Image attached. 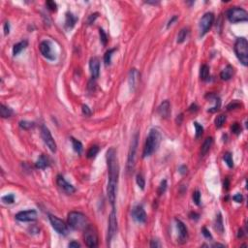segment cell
<instances>
[{"label": "cell", "instance_id": "23", "mask_svg": "<svg viewBox=\"0 0 248 248\" xmlns=\"http://www.w3.org/2000/svg\"><path fill=\"white\" fill-rule=\"evenodd\" d=\"M212 143H213L212 138H207L206 140H204V143L202 145V147H201V154H202V156L206 155L207 153L208 152V150L210 149Z\"/></svg>", "mask_w": 248, "mask_h": 248}, {"label": "cell", "instance_id": "21", "mask_svg": "<svg viewBox=\"0 0 248 248\" xmlns=\"http://www.w3.org/2000/svg\"><path fill=\"white\" fill-rule=\"evenodd\" d=\"M234 75V68L232 65H227L220 73V78L223 81H229Z\"/></svg>", "mask_w": 248, "mask_h": 248}, {"label": "cell", "instance_id": "14", "mask_svg": "<svg viewBox=\"0 0 248 248\" xmlns=\"http://www.w3.org/2000/svg\"><path fill=\"white\" fill-rule=\"evenodd\" d=\"M15 217H16V220L21 221V222H30V221L36 220L37 212L35 210H33V209L24 210V211H21L19 213H16Z\"/></svg>", "mask_w": 248, "mask_h": 248}, {"label": "cell", "instance_id": "31", "mask_svg": "<svg viewBox=\"0 0 248 248\" xmlns=\"http://www.w3.org/2000/svg\"><path fill=\"white\" fill-rule=\"evenodd\" d=\"M72 145H73V148L76 152H78L79 154H81L82 151V143L78 141V140H76L74 138H72Z\"/></svg>", "mask_w": 248, "mask_h": 248}, {"label": "cell", "instance_id": "56", "mask_svg": "<svg viewBox=\"0 0 248 248\" xmlns=\"http://www.w3.org/2000/svg\"><path fill=\"white\" fill-rule=\"evenodd\" d=\"M30 230L32 231V232H34V234H37V233H39V229H38L36 226H32V227L30 228Z\"/></svg>", "mask_w": 248, "mask_h": 248}, {"label": "cell", "instance_id": "32", "mask_svg": "<svg viewBox=\"0 0 248 248\" xmlns=\"http://www.w3.org/2000/svg\"><path fill=\"white\" fill-rule=\"evenodd\" d=\"M115 52V49H109L108 52L105 54V56H104V61H105V64L108 66L112 62V56H113V54Z\"/></svg>", "mask_w": 248, "mask_h": 248}, {"label": "cell", "instance_id": "36", "mask_svg": "<svg viewBox=\"0 0 248 248\" xmlns=\"http://www.w3.org/2000/svg\"><path fill=\"white\" fill-rule=\"evenodd\" d=\"M1 200L4 204H11L15 202V196H14V194H8V195L3 196Z\"/></svg>", "mask_w": 248, "mask_h": 248}, {"label": "cell", "instance_id": "50", "mask_svg": "<svg viewBox=\"0 0 248 248\" xmlns=\"http://www.w3.org/2000/svg\"><path fill=\"white\" fill-rule=\"evenodd\" d=\"M178 172L180 173L181 175H185V174H187V167L184 166V165L180 166V167H179V169H178Z\"/></svg>", "mask_w": 248, "mask_h": 248}, {"label": "cell", "instance_id": "49", "mask_svg": "<svg viewBox=\"0 0 248 248\" xmlns=\"http://www.w3.org/2000/svg\"><path fill=\"white\" fill-rule=\"evenodd\" d=\"M98 16V14L97 13H95V14H93V15H90V16L88 18V23L89 24H91L94 21L96 20V18Z\"/></svg>", "mask_w": 248, "mask_h": 248}, {"label": "cell", "instance_id": "39", "mask_svg": "<svg viewBox=\"0 0 248 248\" xmlns=\"http://www.w3.org/2000/svg\"><path fill=\"white\" fill-rule=\"evenodd\" d=\"M99 35H100V41H101V43L104 46H106L107 45V42H108V37H107V34L105 33V31L102 29V28L99 29Z\"/></svg>", "mask_w": 248, "mask_h": 248}, {"label": "cell", "instance_id": "58", "mask_svg": "<svg viewBox=\"0 0 248 248\" xmlns=\"http://www.w3.org/2000/svg\"><path fill=\"white\" fill-rule=\"evenodd\" d=\"M224 188H226V189H228V188H229V179L228 178L224 181Z\"/></svg>", "mask_w": 248, "mask_h": 248}, {"label": "cell", "instance_id": "3", "mask_svg": "<svg viewBox=\"0 0 248 248\" xmlns=\"http://www.w3.org/2000/svg\"><path fill=\"white\" fill-rule=\"evenodd\" d=\"M68 225L73 230L82 231L87 228L88 219L83 213L79 211H72L68 214Z\"/></svg>", "mask_w": 248, "mask_h": 248}, {"label": "cell", "instance_id": "9", "mask_svg": "<svg viewBox=\"0 0 248 248\" xmlns=\"http://www.w3.org/2000/svg\"><path fill=\"white\" fill-rule=\"evenodd\" d=\"M41 136H42V139H43V141H44L45 144L49 147V149L52 152H55L56 151V143L53 138L52 134H50L49 128H47L46 126H42Z\"/></svg>", "mask_w": 248, "mask_h": 248}, {"label": "cell", "instance_id": "43", "mask_svg": "<svg viewBox=\"0 0 248 248\" xmlns=\"http://www.w3.org/2000/svg\"><path fill=\"white\" fill-rule=\"evenodd\" d=\"M167 180H163L161 183H160V186H159V189H158V193L159 195H162L164 194L166 189H167Z\"/></svg>", "mask_w": 248, "mask_h": 248}, {"label": "cell", "instance_id": "30", "mask_svg": "<svg viewBox=\"0 0 248 248\" xmlns=\"http://www.w3.org/2000/svg\"><path fill=\"white\" fill-rule=\"evenodd\" d=\"M226 120H227V116H226V115L222 114V115H218V116L215 118V121H214L216 128H221L222 126H223V124L225 123Z\"/></svg>", "mask_w": 248, "mask_h": 248}, {"label": "cell", "instance_id": "41", "mask_svg": "<svg viewBox=\"0 0 248 248\" xmlns=\"http://www.w3.org/2000/svg\"><path fill=\"white\" fill-rule=\"evenodd\" d=\"M231 130H232V132L236 135H238L239 133L241 132V125H239L238 123H234L232 126H231Z\"/></svg>", "mask_w": 248, "mask_h": 248}, {"label": "cell", "instance_id": "60", "mask_svg": "<svg viewBox=\"0 0 248 248\" xmlns=\"http://www.w3.org/2000/svg\"><path fill=\"white\" fill-rule=\"evenodd\" d=\"M147 4H153V5H156V4H159V2H147Z\"/></svg>", "mask_w": 248, "mask_h": 248}, {"label": "cell", "instance_id": "33", "mask_svg": "<svg viewBox=\"0 0 248 248\" xmlns=\"http://www.w3.org/2000/svg\"><path fill=\"white\" fill-rule=\"evenodd\" d=\"M194 126H195V129H196L195 137H196V139H199V138H201L203 133H204V127L202 125H200L198 122H194Z\"/></svg>", "mask_w": 248, "mask_h": 248}, {"label": "cell", "instance_id": "17", "mask_svg": "<svg viewBox=\"0 0 248 248\" xmlns=\"http://www.w3.org/2000/svg\"><path fill=\"white\" fill-rule=\"evenodd\" d=\"M175 222H176V228H177V231L179 233V239H180V242H185L187 241V238H188V232H187V229L184 225V223L182 221H180L179 219H175Z\"/></svg>", "mask_w": 248, "mask_h": 248}, {"label": "cell", "instance_id": "8", "mask_svg": "<svg viewBox=\"0 0 248 248\" xmlns=\"http://www.w3.org/2000/svg\"><path fill=\"white\" fill-rule=\"evenodd\" d=\"M213 21H214V15L212 13H207L203 16V18L201 19L199 23L200 36H204L211 28Z\"/></svg>", "mask_w": 248, "mask_h": 248}, {"label": "cell", "instance_id": "13", "mask_svg": "<svg viewBox=\"0 0 248 248\" xmlns=\"http://www.w3.org/2000/svg\"><path fill=\"white\" fill-rule=\"evenodd\" d=\"M56 183L59 186V188H60V189L64 193H66L68 195H71V194H73L76 191L75 187L72 184H70L69 182H68L61 175H58L56 176Z\"/></svg>", "mask_w": 248, "mask_h": 248}, {"label": "cell", "instance_id": "6", "mask_svg": "<svg viewBox=\"0 0 248 248\" xmlns=\"http://www.w3.org/2000/svg\"><path fill=\"white\" fill-rule=\"evenodd\" d=\"M138 141H139V134L137 133L133 137L129 153H128V159H127V171L129 173L133 172L135 168V162H136V154H137V149H138Z\"/></svg>", "mask_w": 248, "mask_h": 248}, {"label": "cell", "instance_id": "45", "mask_svg": "<svg viewBox=\"0 0 248 248\" xmlns=\"http://www.w3.org/2000/svg\"><path fill=\"white\" fill-rule=\"evenodd\" d=\"M82 114L85 115V116H89L91 115V110L90 109L88 108V106L87 105H83L82 106Z\"/></svg>", "mask_w": 248, "mask_h": 248}, {"label": "cell", "instance_id": "4", "mask_svg": "<svg viewBox=\"0 0 248 248\" xmlns=\"http://www.w3.org/2000/svg\"><path fill=\"white\" fill-rule=\"evenodd\" d=\"M235 53L236 57L244 66L248 64V43L243 37L237 38L235 44Z\"/></svg>", "mask_w": 248, "mask_h": 248}, {"label": "cell", "instance_id": "51", "mask_svg": "<svg viewBox=\"0 0 248 248\" xmlns=\"http://www.w3.org/2000/svg\"><path fill=\"white\" fill-rule=\"evenodd\" d=\"M150 247H161V244L158 242V241H155V239H152L150 242Z\"/></svg>", "mask_w": 248, "mask_h": 248}, {"label": "cell", "instance_id": "40", "mask_svg": "<svg viewBox=\"0 0 248 248\" xmlns=\"http://www.w3.org/2000/svg\"><path fill=\"white\" fill-rule=\"evenodd\" d=\"M201 192L199 190H196L194 193H193V200H194V203L197 204V206H200L201 204Z\"/></svg>", "mask_w": 248, "mask_h": 248}, {"label": "cell", "instance_id": "19", "mask_svg": "<svg viewBox=\"0 0 248 248\" xmlns=\"http://www.w3.org/2000/svg\"><path fill=\"white\" fill-rule=\"evenodd\" d=\"M206 97L208 99L212 100L213 102H214V106L211 107L210 109H208V113H215V112H217V110L220 109V106H221V100H220V98L217 95H215V94H213V93H208Z\"/></svg>", "mask_w": 248, "mask_h": 248}, {"label": "cell", "instance_id": "37", "mask_svg": "<svg viewBox=\"0 0 248 248\" xmlns=\"http://www.w3.org/2000/svg\"><path fill=\"white\" fill-rule=\"evenodd\" d=\"M20 127L23 130H29V129H31V128L34 127V123L30 122V121H27V120H23V121L20 122Z\"/></svg>", "mask_w": 248, "mask_h": 248}, {"label": "cell", "instance_id": "7", "mask_svg": "<svg viewBox=\"0 0 248 248\" xmlns=\"http://www.w3.org/2000/svg\"><path fill=\"white\" fill-rule=\"evenodd\" d=\"M84 242L87 247L94 248L98 245V235L95 227L88 225L84 230Z\"/></svg>", "mask_w": 248, "mask_h": 248}, {"label": "cell", "instance_id": "25", "mask_svg": "<svg viewBox=\"0 0 248 248\" xmlns=\"http://www.w3.org/2000/svg\"><path fill=\"white\" fill-rule=\"evenodd\" d=\"M78 21V18L72 14V13H67L66 14V20H65V25L67 28H72L74 27L75 23Z\"/></svg>", "mask_w": 248, "mask_h": 248}, {"label": "cell", "instance_id": "59", "mask_svg": "<svg viewBox=\"0 0 248 248\" xmlns=\"http://www.w3.org/2000/svg\"><path fill=\"white\" fill-rule=\"evenodd\" d=\"M213 246H214V247H224L225 245H223V244H219V243H215V244H213Z\"/></svg>", "mask_w": 248, "mask_h": 248}, {"label": "cell", "instance_id": "18", "mask_svg": "<svg viewBox=\"0 0 248 248\" xmlns=\"http://www.w3.org/2000/svg\"><path fill=\"white\" fill-rule=\"evenodd\" d=\"M157 112L162 117L168 118L171 115V104H170V102L168 100L162 102V103L160 104V106L158 107Z\"/></svg>", "mask_w": 248, "mask_h": 248}, {"label": "cell", "instance_id": "26", "mask_svg": "<svg viewBox=\"0 0 248 248\" xmlns=\"http://www.w3.org/2000/svg\"><path fill=\"white\" fill-rule=\"evenodd\" d=\"M209 77V67L204 64L200 69V78L202 81H208Z\"/></svg>", "mask_w": 248, "mask_h": 248}, {"label": "cell", "instance_id": "15", "mask_svg": "<svg viewBox=\"0 0 248 248\" xmlns=\"http://www.w3.org/2000/svg\"><path fill=\"white\" fill-rule=\"evenodd\" d=\"M89 69L92 79L96 80L100 74V61L98 57H92L89 62Z\"/></svg>", "mask_w": 248, "mask_h": 248}, {"label": "cell", "instance_id": "44", "mask_svg": "<svg viewBox=\"0 0 248 248\" xmlns=\"http://www.w3.org/2000/svg\"><path fill=\"white\" fill-rule=\"evenodd\" d=\"M239 103H237L236 101H233L232 103H230L229 105H228V107H227V109L229 110H235V109H237V108H239Z\"/></svg>", "mask_w": 248, "mask_h": 248}, {"label": "cell", "instance_id": "54", "mask_svg": "<svg viewBox=\"0 0 248 248\" xmlns=\"http://www.w3.org/2000/svg\"><path fill=\"white\" fill-rule=\"evenodd\" d=\"M197 110H198V106H197L196 104H192L189 108L190 112H197Z\"/></svg>", "mask_w": 248, "mask_h": 248}, {"label": "cell", "instance_id": "1", "mask_svg": "<svg viewBox=\"0 0 248 248\" xmlns=\"http://www.w3.org/2000/svg\"><path fill=\"white\" fill-rule=\"evenodd\" d=\"M107 164H108V173H109V181H108V198L110 204L115 208L117 184H118V175H119V166L116 157V151L115 148H110L107 152Z\"/></svg>", "mask_w": 248, "mask_h": 248}, {"label": "cell", "instance_id": "5", "mask_svg": "<svg viewBox=\"0 0 248 248\" xmlns=\"http://www.w3.org/2000/svg\"><path fill=\"white\" fill-rule=\"evenodd\" d=\"M227 18L233 23L242 22V21H248V14L244 9H242V8L234 7V8H231L230 10H228Z\"/></svg>", "mask_w": 248, "mask_h": 248}, {"label": "cell", "instance_id": "29", "mask_svg": "<svg viewBox=\"0 0 248 248\" xmlns=\"http://www.w3.org/2000/svg\"><path fill=\"white\" fill-rule=\"evenodd\" d=\"M215 230L219 233H223L224 232V226H223V220H222V216L219 213V214L216 216L215 219Z\"/></svg>", "mask_w": 248, "mask_h": 248}, {"label": "cell", "instance_id": "27", "mask_svg": "<svg viewBox=\"0 0 248 248\" xmlns=\"http://www.w3.org/2000/svg\"><path fill=\"white\" fill-rule=\"evenodd\" d=\"M12 115H13L12 109H10L9 107H6L4 105L0 106V115H1V117L7 118V117H10Z\"/></svg>", "mask_w": 248, "mask_h": 248}, {"label": "cell", "instance_id": "28", "mask_svg": "<svg viewBox=\"0 0 248 248\" xmlns=\"http://www.w3.org/2000/svg\"><path fill=\"white\" fill-rule=\"evenodd\" d=\"M188 34H189V29H188V28H182L178 33L176 42L178 43V44H181V43H183L186 40V38L188 37Z\"/></svg>", "mask_w": 248, "mask_h": 248}, {"label": "cell", "instance_id": "53", "mask_svg": "<svg viewBox=\"0 0 248 248\" xmlns=\"http://www.w3.org/2000/svg\"><path fill=\"white\" fill-rule=\"evenodd\" d=\"M68 246H69V247L78 248V247H81V244L79 242H77V241H72V242H70L69 244H68Z\"/></svg>", "mask_w": 248, "mask_h": 248}, {"label": "cell", "instance_id": "38", "mask_svg": "<svg viewBox=\"0 0 248 248\" xmlns=\"http://www.w3.org/2000/svg\"><path fill=\"white\" fill-rule=\"evenodd\" d=\"M136 181H137V184H138V186L141 188L142 190H143V189H144V186H145V181H144L143 176L141 174H139L138 175H137V177H136Z\"/></svg>", "mask_w": 248, "mask_h": 248}, {"label": "cell", "instance_id": "48", "mask_svg": "<svg viewBox=\"0 0 248 248\" xmlns=\"http://www.w3.org/2000/svg\"><path fill=\"white\" fill-rule=\"evenodd\" d=\"M9 33H10V23L6 21L4 23V34L5 35H8Z\"/></svg>", "mask_w": 248, "mask_h": 248}, {"label": "cell", "instance_id": "12", "mask_svg": "<svg viewBox=\"0 0 248 248\" xmlns=\"http://www.w3.org/2000/svg\"><path fill=\"white\" fill-rule=\"evenodd\" d=\"M40 52L43 54V56H45L46 58L49 59V60H54L55 55L53 52V46L52 43L49 41H43L40 44Z\"/></svg>", "mask_w": 248, "mask_h": 248}, {"label": "cell", "instance_id": "24", "mask_svg": "<svg viewBox=\"0 0 248 248\" xmlns=\"http://www.w3.org/2000/svg\"><path fill=\"white\" fill-rule=\"evenodd\" d=\"M49 159H48V157L45 156V155H41V156L38 158L37 162H36V168H37V169L44 170V169H46L47 167H49Z\"/></svg>", "mask_w": 248, "mask_h": 248}, {"label": "cell", "instance_id": "2", "mask_svg": "<svg viewBox=\"0 0 248 248\" xmlns=\"http://www.w3.org/2000/svg\"><path fill=\"white\" fill-rule=\"evenodd\" d=\"M161 140H162L161 133L157 129H155V128L151 129L147 136V142H145V145H144L143 152V158L148 157L152 153H154L159 147Z\"/></svg>", "mask_w": 248, "mask_h": 248}, {"label": "cell", "instance_id": "55", "mask_svg": "<svg viewBox=\"0 0 248 248\" xmlns=\"http://www.w3.org/2000/svg\"><path fill=\"white\" fill-rule=\"evenodd\" d=\"M190 217H191V219L198 220L199 219V214H197V213H195V212H192L190 214Z\"/></svg>", "mask_w": 248, "mask_h": 248}, {"label": "cell", "instance_id": "11", "mask_svg": "<svg viewBox=\"0 0 248 248\" xmlns=\"http://www.w3.org/2000/svg\"><path fill=\"white\" fill-rule=\"evenodd\" d=\"M117 232V219L115 208H113V211L110 212L109 218V228H108V241H112V238Z\"/></svg>", "mask_w": 248, "mask_h": 248}, {"label": "cell", "instance_id": "22", "mask_svg": "<svg viewBox=\"0 0 248 248\" xmlns=\"http://www.w3.org/2000/svg\"><path fill=\"white\" fill-rule=\"evenodd\" d=\"M28 45V42L26 40H23V41H21L19 42L18 44H16L13 48V54L16 56V55H18L20 53H21L22 50L27 47Z\"/></svg>", "mask_w": 248, "mask_h": 248}, {"label": "cell", "instance_id": "20", "mask_svg": "<svg viewBox=\"0 0 248 248\" xmlns=\"http://www.w3.org/2000/svg\"><path fill=\"white\" fill-rule=\"evenodd\" d=\"M139 77H140V74L137 71V69H131L129 73V84L132 90H134L135 87H137V83H138V81H139Z\"/></svg>", "mask_w": 248, "mask_h": 248}, {"label": "cell", "instance_id": "42", "mask_svg": "<svg viewBox=\"0 0 248 248\" xmlns=\"http://www.w3.org/2000/svg\"><path fill=\"white\" fill-rule=\"evenodd\" d=\"M46 6L48 7V9L53 11V12H55L57 10V5L54 1H47L46 2Z\"/></svg>", "mask_w": 248, "mask_h": 248}, {"label": "cell", "instance_id": "52", "mask_svg": "<svg viewBox=\"0 0 248 248\" xmlns=\"http://www.w3.org/2000/svg\"><path fill=\"white\" fill-rule=\"evenodd\" d=\"M176 20H177V16H173V18H172V19H171V20L169 21V22H168V25H167V27L169 28V27L171 26V25H172V24H173V23H174V22H175V21Z\"/></svg>", "mask_w": 248, "mask_h": 248}, {"label": "cell", "instance_id": "35", "mask_svg": "<svg viewBox=\"0 0 248 248\" xmlns=\"http://www.w3.org/2000/svg\"><path fill=\"white\" fill-rule=\"evenodd\" d=\"M98 152H99V147H97V145H92L89 148V150L87 151V158H94L97 155Z\"/></svg>", "mask_w": 248, "mask_h": 248}, {"label": "cell", "instance_id": "46", "mask_svg": "<svg viewBox=\"0 0 248 248\" xmlns=\"http://www.w3.org/2000/svg\"><path fill=\"white\" fill-rule=\"evenodd\" d=\"M202 233H203V235H204V236L206 237V238H212V236H211V234L209 233V231L207 229V228H203L202 229Z\"/></svg>", "mask_w": 248, "mask_h": 248}, {"label": "cell", "instance_id": "16", "mask_svg": "<svg viewBox=\"0 0 248 248\" xmlns=\"http://www.w3.org/2000/svg\"><path fill=\"white\" fill-rule=\"evenodd\" d=\"M132 215H133L134 219L136 221L140 222V223H145V222H147V213H145L144 209L143 208V207H140V206L136 207L133 209Z\"/></svg>", "mask_w": 248, "mask_h": 248}, {"label": "cell", "instance_id": "47", "mask_svg": "<svg viewBox=\"0 0 248 248\" xmlns=\"http://www.w3.org/2000/svg\"><path fill=\"white\" fill-rule=\"evenodd\" d=\"M233 200H234L235 202H236V203H241L242 200H243V197H242L241 194H236V195H235V196L233 197Z\"/></svg>", "mask_w": 248, "mask_h": 248}, {"label": "cell", "instance_id": "10", "mask_svg": "<svg viewBox=\"0 0 248 248\" xmlns=\"http://www.w3.org/2000/svg\"><path fill=\"white\" fill-rule=\"evenodd\" d=\"M49 219L50 224H52L53 228L56 231L58 234L66 236L68 234V227L65 224V222L61 219H59L58 217L54 216V215H49Z\"/></svg>", "mask_w": 248, "mask_h": 248}, {"label": "cell", "instance_id": "34", "mask_svg": "<svg viewBox=\"0 0 248 248\" xmlns=\"http://www.w3.org/2000/svg\"><path fill=\"white\" fill-rule=\"evenodd\" d=\"M225 163L228 165L229 168H233L234 167V161H233V157H232V154H231L230 152H227L224 154V157H223Z\"/></svg>", "mask_w": 248, "mask_h": 248}, {"label": "cell", "instance_id": "57", "mask_svg": "<svg viewBox=\"0 0 248 248\" xmlns=\"http://www.w3.org/2000/svg\"><path fill=\"white\" fill-rule=\"evenodd\" d=\"M182 118H183V115H182V114H181V115H179L178 117L176 118V122H177L178 124H180V123H181V120H182Z\"/></svg>", "mask_w": 248, "mask_h": 248}]
</instances>
